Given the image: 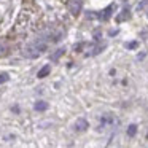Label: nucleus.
<instances>
[{
  "instance_id": "1",
  "label": "nucleus",
  "mask_w": 148,
  "mask_h": 148,
  "mask_svg": "<svg viewBox=\"0 0 148 148\" xmlns=\"http://www.w3.org/2000/svg\"><path fill=\"white\" fill-rule=\"evenodd\" d=\"M113 10H115V5H113V3H112V5H108V7H107L103 11H100L99 18H100L102 21H108V19H110V16H112V11H113Z\"/></svg>"
},
{
  "instance_id": "2",
  "label": "nucleus",
  "mask_w": 148,
  "mask_h": 148,
  "mask_svg": "<svg viewBox=\"0 0 148 148\" xmlns=\"http://www.w3.org/2000/svg\"><path fill=\"white\" fill-rule=\"evenodd\" d=\"M129 18H131V11H129V8H124L115 19H116V23H124V21H127Z\"/></svg>"
},
{
  "instance_id": "3",
  "label": "nucleus",
  "mask_w": 148,
  "mask_h": 148,
  "mask_svg": "<svg viewBox=\"0 0 148 148\" xmlns=\"http://www.w3.org/2000/svg\"><path fill=\"white\" fill-rule=\"evenodd\" d=\"M88 127H89V124H88V121H86V119H83V118H80L77 123H75V129H77V131H80V132L86 131Z\"/></svg>"
},
{
  "instance_id": "4",
  "label": "nucleus",
  "mask_w": 148,
  "mask_h": 148,
  "mask_svg": "<svg viewBox=\"0 0 148 148\" xmlns=\"http://www.w3.org/2000/svg\"><path fill=\"white\" fill-rule=\"evenodd\" d=\"M105 46H107L105 43H99L97 46H94V48H92V51H91V53H88V56H96V54H99V53L102 51L103 48H105Z\"/></svg>"
},
{
  "instance_id": "5",
  "label": "nucleus",
  "mask_w": 148,
  "mask_h": 148,
  "mask_svg": "<svg viewBox=\"0 0 148 148\" xmlns=\"http://www.w3.org/2000/svg\"><path fill=\"white\" fill-rule=\"evenodd\" d=\"M49 72H51V65H45L43 69H40V70H38V75H37V77H38V78H45Z\"/></svg>"
},
{
  "instance_id": "6",
  "label": "nucleus",
  "mask_w": 148,
  "mask_h": 148,
  "mask_svg": "<svg viewBox=\"0 0 148 148\" xmlns=\"http://www.w3.org/2000/svg\"><path fill=\"white\" fill-rule=\"evenodd\" d=\"M46 108H48V103L43 102V100H38V102L35 103V110H37V112H45Z\"/></svg>"
},
{
  "instance_id": "7",
  "label": "nucleus",
  "mask_w": 148,
  "mask_h": 148,
  "mask_svg": "<svg viewBox=\"0 0 148 148\" xmlns=\"http://www.w3.org/2000/svg\"><path fill=\"white\" fill-rule=\"evenodd\" d=\"M69 8H70V11H72L73 14H78V11H80L81 5H80V2H78V3H75V2H72V3H69Z\"/></svg>"
},
{
  "instance_id": "8",
  "label": "nucleus",
  "mask_w": 148,
  "mask_h": 148,
  "mask_svg": "<svg viewBox=\"0 0 148 148\" xmlns=\"http://www.w3.org/2000/svg\"><path fill=\"white\" fill-rule=\"evenodd\" d=\"M145 10H148V0H142L137 5V11H145Z\"/></svg>"
},
{
  "instance_id": "9",
  "label": "nucleus",
  "mask_w": 148,
  "mask_h": 148,
  "mask_svg": "<svg viewBox=\"0 0 148 148\" xmlns=\"http://www.w3.org/2000/svg\"><path fill=\"white\" fill-rule=\"evenodd\" d=\"M64 51H65V49H62V48H61V49H58V51H56L54 54L51 56V61H54V62H56V61H58V59L61 58L62 54H64Z\"/></svg>"
},
{
  "instance_id": "10",
  "label": "nucleus",
  "mask_w": 148,
  "mask_h": 148,
  "mask_svg": "<svg viewBox=\"0 0 148 148\" xmlns=\"http://www.w3.org/2000/svg\"><path fill=\"white\" fill-rule=\"evenodd\" d=\"M135 132H137V126H135V124H131V126L127 127V135H129V137H134Z\"/></svg>"
},
{
  "instance_id": "11",
  "label": "nucleus",
  "mask_w": 148,
  "mask_h": 148,
  "mask_svg": "<svg viewBox=\"0 0 148 148\" xmlns=\"http://www.w3.org/2000/svg\"><path fill=\"white\" fill-rule=\"evenodd\" d=\"M8 80H10V77H8L7 73H0V84L5 83V81H8Z\"/></svg>"
},
{
  "instance_id": "12",
  "label": "nucleus",
  "mask_w": 148,
  "mask_h": 148,
  "mask_svg": "<svg viewBox=\"0 0 148 148\" xmlns=\"http://www.w3.org/2000/svg\"><path fill=\"white\" fill-rule=\"evenodd\" d=\"M126 46H127L129 49H135V48L138 46V43H137V42H131V43H127Z\"/></svg>"
},
{
  "instance_id": "13",
  "label": "nucleus",
  "mask_w": 148,
  "mask_h": 148,
  "mask_svg": "<svg viewBox=\"0 0 148 148\" xmlns=\"http://www.w3.org/2000/svg\"><path fill=\"white\" fill-rule=\"evenodd\" d=\"M147 140H148V134H147Z\"/></svg>"
},
{
  "instance_id": "14",
  "label": "nucleus",
  "mask_w": 148,
  "mask_h": 148,
  "mask_svg": "<svg viewBox=\"0 0 148 148\" xmlns=\"http://www.w3.org/2000/svg\"><path fill=\"white\" fill-rule=\"evenodd\" d=\"M123 2H124V0H123Z\"/></svg>"
}]
</instances>
